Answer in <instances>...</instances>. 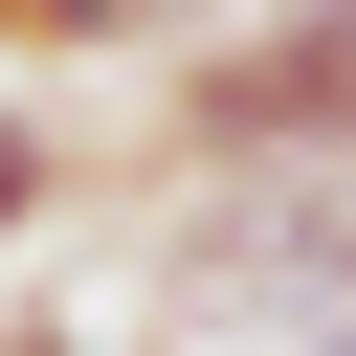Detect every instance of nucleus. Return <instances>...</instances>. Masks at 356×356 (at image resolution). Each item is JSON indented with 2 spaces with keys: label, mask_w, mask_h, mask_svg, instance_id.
<instances>
[{
  "label": "nucleus",
  "mask_w": 356,
  "mask_h": 356,
  "mask_svg": "<svg viewBox=\"0 0 356 356\" xmlns=\"http://www.w3.org/2000/svg\"><path fill=\"white\" fill-rule=\"evenodd\" d=\"M178 156L245 178H356V0H267L222 44H178Z\"/></svg>",
  "instance_id": "1"
},
{
  "label": "nucleus",
  "mask_w": 356,
  "mask_h": 356,
  "mask_svg": "<svg viewBox=\"0 0 356 356\" xmlns=\"http://www.w3.org/2000/svg\"><path fill=\"white\" fill-rule=\"evenodd\" d=\"M67 44H178V0H0V67H67Z\"/></svg>",
  "instance_id": "2"
},
{
  "label": "nucleus",
  "mask_w": 356,
  "mask_h": 356,
  "mask_svg": "<svg viewBox=\"0 0 356 356\" xmlns=\"http://www.w3.org/2000/svg\"><path fill=\"white\" fill-rule=\"evenodd\" d=\"M67 178H89V156H67V134L0 89V245H44V222H67Z\"/></svg>",
  "instance_id": "3"
},
{
  "label": "nucleus",
  "mask_w": 356,
  "mask_h": 356,
  "mask_svg": "<svg viewBox=\"0 0 356 356\" xmlns=\"http://www.w3.org/2000/svg\"><path fill=\"white\" fill-rule=\"evenodd\" d=\"M0 356H111V334H67V312H0Z\"/></svg>",
  "instance_id": "4"
},
{
  "label": "nucleus",
  "mask_w": 356,
  "mask_h": 356,
  "mask_svg": "<svg viewBox=\"0 0 356 356\" xmlns=\"http://www.w3.org/2000/svg\"><path fill=\"white\" fill-rule=\"evenodd\" d=\"M289 356H356V312H312V334H289Z\"/></svg>",
  "instance_id": "5"
}]
</instances>
